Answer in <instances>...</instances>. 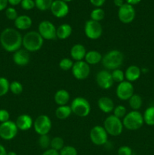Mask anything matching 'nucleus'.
Masks as SVG:
<instances>
[{"mask_svg":"<svg viewBox=\"0 0 154 155\" xmlns=\"http://www.w3.org/2000/svg\"><path fill=\"white\" fill-rule=\"evenodd\" d=\"M23 36L17 29L8 27L0 34V44L8 52H15L22 46Z\"/></svg>","mask_w":154,"mask_h":155,"instance_id":"f257e3e1","label":"nucleus"},{"mask_svg":"<svg viewBox=\"0 0 154 155\" xmlns=\"http://www.w3.org/2000/svg\"><path fill=\"white\" fill-rule=\"evenodd\" d=\"M43 43V38L38 31H29L23 36L22 46L29 52H34L40 50Z\"/></svg>","mask_w":154,"mask_h":155,"instance_id":"f03ea898","label":"nucleus"},{"mask_svg":"<svg viewBox=\"0 0 154 155\" xmlns=\"http://www.w3.org/2000/svg\"><path fill=\"white\" fill-rule=\"evenodd\" d=\"M124 55L120 51L116 49L108 51L103 57L102 64L107 71L119 69L123 64Z\"/></svg>","mask_w":154,"mask_h":155,"instance_id":"7ed1b4c3","label":"nucleus"},{"mask_svg":"<svg viewBox=\"0 0 154 155\" xmlns=\"http://www.w3.org/2000/svg\"><path fill=\"white\" fill-rule=\"evenodd\" d=\"M143 114L139 110H131L126 114L122 119V124L125 129L131 131L137 130L143 127Z\"/></svg>","mask_w":154,"mask_h":155,"instance_id":"20e7f679","label":"nucleus"},{"mask_svg":"<svg viewBox=\"0 0 154 155\" xmlns=\"http://www.w3.org/2000/svg\"><path fill=\"white\" fill-rule=\"evenodd\" d=\"M72 113L79 117H85L90 114L91 104L86 98L76 97L72 101L70 104Z\"/></svg>","mask_w":154,"mask_h":155,"instance_id":"39448f33","label":"nucleus"},{"mask_svg":"<svg viewBox=\"0 0 154 155\" xmlns=\"http://www.w3.org/2000/svg\"><path fill=\"white\" fill-rule=\"evenodd\" d=\"M104 128L107 134L112 136H118L123 131V124L121 119L112 114L107 117L104 122Z\"/></svg>","mask_w":154,"mask_h":155,"instance_id":"423d86ee","label":"nucleus"},{"mask_svg":"<svg viewBox=\"0 0 154 155\" xmlns=\"http://www.w3.org/2000/svg\"><path fill=\"white\" fill-rule=\"evenodd\" d=\"M52 127V123L48 116L45 114H41L36 117L33 123V128L35 132L39 136L48 135Z\"/></svg>","mask_w":154,"mask_h":155,"instance_id":"0eeeda50","label":"nucleus"},{"mask_svg":"<svg viewBox=\"0 0 154 155\" xmlns=\"http://www.w3.org/2000/svg\"><path fill=\"white\" fill-rule=\"evenodd\" d=\"M89 137L92 143L97 146L104 145L108 142V134L104 127L99 125L95 126L91 130Z\"/></svg>","mask_w":154,"mask_h":155,"instance_id":"6e6552de","label":"nucleus"},{"mask_svg":"<svg viewBox=\"0 0 154 155\" xmlns=\"http://www.w3.org/2000/svg\"><path fill=\"white\" fill-rule=\"evenodd\" d=\"M84 30L86 37L92 40L99 39L103 33V27L101 23L91 19L86 21Z\"/></svg>","mask_w":154,"mask_h":155,"instance_id":"1a4fd4ad","label":"nucleus"},{"mask_svg":"<svg viewBox=\"0 0 154 155\" xmlns=\"http://www.w3.org/2000/svg\"><path fill=\"white\" fill-rule=\"evenodd\" d=\"M18 129L15 122L8 120L0 124V138L5 141H10L18 135Z\"/></svg>","mask_w":154,"mask_h":155,"instance_id":"9d476101","label":"nucleus"},{"mask_svg":"<svg viewBox=\"0 0 154 155\" xmlns=\"http://www.w3.org/2000/svg\"><path fill=\"white\" fill-rule=\"evenodd\" d=\"M57 28L49 21H41L38 26V33L41 35L43 39L52 40L57 38Z\"/></svg>","mask_w":154,"mask_h":155,"instance_id":"9b49d317","label":"nucleus"},{"mask_svg":"<svg viewBox=\"0 0 154 155\" xmlns=\"http://www.w3.org/2000/svg\"><path fill=\"white\" fill-rule=\"evenodd\" d=\"M71 71L76 80H84L90 75L91 68L89 64H88L85 61H80L74 62Z\"/></svg>","mask_w":154,"mask_h":155,"instance_id":"f8f14e48","label":"nucleus"},{"mask_svg":"<svg viewBox=\"0 0 154 155\" xmlns=\"http://www.w3.org/2000/svg\"><path fill=\"white\" fill-rule=\"evenodd\" d=\"M136 16V12L134 6L125 3L122 6L119 8L118 10V18L122 23L125 24H130L134 20Z\"/></svg>","mask_w":154,"mask_h":155,"instance_id":"ddd939ff","label":"nucleus"},{"mask_svg":"<svg viewBox=\"0 0 154 155\" xmlns=\"http://www.w3.org/2000/svg\"><path fill=\"white\" fill-rule=\"evenodd\" d=\"M134 86L130 82L125 81L119 83L116 89V96L122 101H127L134 95Z\"/></svg>","mask_w":154,"mask_h":155,"instance_id":"4468645a","label":"nucleus"},{"mask_svg":"<svg viewBox=\"0 0 154 155\" xmlns=\"http://www.w3.org/2000/svg\"><path fill=\"white\" fill-rule=\"evenodd\" d=\"M50 11L55 18H63L68 15L69 8L67 3L62 0H54Z\"/></svg>","mask_w":154,"mask_h":155,"instance_id":"2eb2a0df","label":"nucleus"},{"mask_svg":"<svg viewBox=\"0 0 154 155\" xmlns=\"http://www.w3.org/2000/svg\"><path fill=\"white\" fill-rule=\"evenodd\" d=\"M96 82L98 86L102 89H109L113 86V81L111 73L107 70L101 71L96 76Z\"/></svg>","mask_w":154,"mask_h":155,"instance_id":"dca6fc26","label":"nucleus"},{"mask_svg":"<svg viewBox=\"0 0 154 155\" xmlns=\"http://www.w3.org/2000/svg\"><path fill=\"white\" fill-rule=\"evenodd\" d=\"M30 61V52L26 49L20 48L19 50L14 52L13 61L16 65L20 67L27 66Z\"/></svg>","mask_w":154,"mask_h":155,"instance_id":"f3484780","label":"nucleus"},{"mask_svg":"<svg viewBox=\"0 0 154 155\" xmlns=\"http://www.w3.org/2000/svg\"><path fill=\"white\" fill-rule=\"evenodd\" d=\"M33 123L34 121L33 118L27 114L19 115L15 121L18 129L21 131H27L30 130L32 127H33Z\"/></svg>","mask_w":154,"mask_h":155,"instance_id":"a211bd4d","label":"nucleus"},{"mask_svg":"<svg viewBox=\"0 0 154 155\" xmlns=\"http://www.w3.org/2000/svg\"><path fill=\"white\" fill-rule=\"evenodd\" d=\"M87 53L85 48L82 44H75L72 45L70 49L71 58L75 61H80L85 59V54Z\"/></svg>","mask_w":154,"mask_h":155,"instance_id":"6ab92c4d","label":"nucleus"},{"mask_svg":"<svg viewBox=\"0 0 154 155\" xmlns=\"http://www.w3.org/2000/svg\"><path fill=\"white\" fill-rule=\"evenodd\" d=\"M33 24V21L31 18L28 15H18V18L14 21V27L17 30H27L31 27Z\"/></svg>","mask_w":154,"mask_h":155,"instance_id":"aec40b11","label":"nucleus"},{"mask_svg":"<svg viewBox=\"0 0 154 155\" xmlns=\"http://www.w3.org/2000/svg\"><path fill=\"white\" fill-rule=\"evenodd\" d=\"M98 106L100 110L105 114L111 113L115 108V104L113 100L107 96L101 97L98 99Z\"/></svg>","mask_w":154,"mask_h":155,"instance_id":"412c9836","label":"nucleus"},{"mask_svg":"<svg viewBox=\"0 0 154 155\" xmlns=\"http://www.w3.org/2000/svg\"><path fill=\"white\" fill-rule=\"evenodd\" d=\"M141 75V69L137 65H131L126 69L125 72V78L126 81L132 83L140 78Z\"/></svg>","mask_w":154,"mask_h":155,"instance_id":"4be33fe9","label":"nucleus"},{"mask_svg":"<svg viewBox=\"0 0 154 155\" xmlns=\"http://www.w3.org/2000/svg\"><path fill=\"white\" fill-rule=\"evenodd\" d=\"M70 99V95L68 91L66 89H59L55 92L54 100L58 106L67 105Z\"/></svg>","mask_w":154,"mask_h":155,"instance_id":"5701e85b","label":"nucleus"},{"mask_svg":"<svg viewBox=\"0 0 154 155\" xmlns=\"http://www.w3.org/2000/svg\"><path fill=\"white\" fill-rule=\"evenodd\" d=\"M103 56L99 51L91 50V51H87L85 57V61L89 65H95L101 62Z\"/></svg>","mask_w":154,"mask_h":155,"instance_id":"b1692460","label":"nucleus"},{"mask_svg":"<svg viewBox=\"0 0 154 155\" xmlns=\"http://www.w3.org/2000/svg\"><path fill=\"white\" fill-rule=\"evenodd\" d=\"M72 32V28L69 24H63L57 28V38L59 39H66L71 36Z\"/></svg>","mask_w":154,"mask_h":155,"instance_id":"393cba45","label":"nucleus"},{"mask_svg":"<svg viewBox=\"0 0 154 155\" xmlns=\"http://www.w3.org/2000/svg\"><path fill=\"white\" fill-rule=\"evenodd\" d=\"M72 114V110H71L70 106L69 105L58 106V107L55 110L56 117L61 120L67 119Z\"/></svg>","mask_w":154,"mask_h":155,"instance_id":"a878e982","label":"nucleus"},{"mask_svg":"<svg viewBox=\"0 0 154 155\" xmlns=\"http://www.w3.org/2000/svg\"><path fill=\"white\" fill-rule=\"evenodd\" d=\"M143 121L144 124H146L149 127H153L154 126V106H150L147 107L145 110L144 113L143 114Z\"/></svg>","mask_w":154,"mask_h":155,"instance_id":"bb28decb","label":"nucleus"},{"mask_svg":"<svg viewBox=\"0 0 154 155\" xmlns=\"http://www.w3.org/2000/svg\"><path fill=\"white\" fill-rule=\"evenodd\" d=\"M128 104L130 107L132 109V110H139V109L141 107L143 104V100L140 95L137 94H134L131 98L128 99Z\"/></svg>","mask_w":154,"mask_h":155,"instance_id":"cd10ccee","label":"nucleus"},{"mask_svg":"<svg viewBox=\"0 0 154 155\" xmlns=\"http://www.w3.org/2000/svg\"><path fill=\"white\" fill-rule=\"evenodd\" d=\"M64 146V141H63V138L60 137V136H55V137L51 139L50 148H52L55 151H60Z\"/></svg>","mask_w":154,"mask_h":155,"instance_id":"c85d7f7f","label":"nucleus"},{"mask_svg":"<svg viewBox=\"0 0 154 155\" xmlns=\"http://www.w3.org/2000/svg\"><path fill=\"white\" fill-rule=\"evenodd\" d=\"M90 17L91 20H92V21L100 22L102 20H104V17H105V12L101 8H95L91 12Z\"/></svg>","mask_w":154,"mask_h":155,"instance_id":"c756f323","label":"nucleus"},{"mask_svg":"<svg viewBox=\"0 0 154 155\" xmlns=\"http://www.w3.org/2000/svg\"><path fill=\"white\" fill-rule=\"evenodd\" d=\"M35 5L42 12H45L47 10H50L51 6L54 0H34Z\"/></svg>","mask_w":154,"mask_h":155,"instance_id":"7c9ffc66","label":"nucleus"},{"mask_svg":"<svg viewBox=\"0 0 154 155\" xmlns=\"http://www.w3.org/2000/svg\"><path fill=\"white\" fill-rule=\"evenodd\" d=\"M10 83L5 77H0V97L5 96L9 92Z\"/></svg>","mask_w":154,"mask_h":155,"instance_id":"2f4dec72","label":"nucleus"},{"mask_svg":"<svg viewBox=\"0 0 154 155\" xmlns=\"http://www.w3.org/2000/svg\"><path fill=\"white\" fill-rule=\"evenodd\" d=\"M111 75H112V78H113V81L116 82V83H120L122 82L125 81V72L122 71V70L119 69H116L112 71L111 72Z\"/></svg>","mask_w":154,"mask_h":155,"instance_id":"473e14b6","label":"nucleus"},{"mask_svg":"<svg viewBox=\"0 0 154 155\" xmlns=\"http://www.w3.org/2000/svg\"><path fill=\"white\" fill-rule=\"evenodd\" d=\"M74 62L69 58H62L59 62V68L64 71H68L72 69Z\"/></svg>","mask_w":154,"mask_h":155,"instance_id":"72a5a7b5","label":"nucleus"},{"mask_svg":"<svg viewBox=\"0 0 154 155\" xmlns=\"http://www.w3.org/2000/svg\"><path fill=\"white\" fill-rule=\"evenodd\" d=\"M51 138L48 135H43V136H39L38 139V144L39 147H41L43 149H48L51 145Z\"/></svg>","mask_w":154,"mask_h":155,"instance_id":"f704fd0d","label":"nucleus"},{"mask_svg":"<svg viewBox=\"0 0 154 155\" xmlns=\"http://www.w3.org/2000/svg\"><path fill=\"white\" fill-rule=\"evenodd\" d=\"M24 90V87L21 83L18 81H13L10 83V88H9V91L11 92L14 95H20L23 92Z\"/></svg>","mask_w":154,"mask_h":155,"instance_id":"c9c22d12","label":"nucleus"},{"mask_svg":"<svg viewBox=\"0 0 154 155\" xmlns=\"http://www.w3.org/2000/svg\"><path fill=\"white\" fill-rule=\"evenodd\" d=\"M59 153L60 155H78L76 148L71 145H65Z\"/></svg>","mask_w":154,"mask_h":155,"instance_id":"e433bc0d","label":"nucleus"},{"mask_svg":"<svg viewBox=\"0 0 154 155\" xmlns=\"http://www.w3.org/2000/svg\"><path fill=\"white\" fill-rule=\"evenodd\" d=\"M113 115L116 117L119 118H123L127 114V110L125 108V106L123 105H117L116 107H115L114 110H113Z\"/></svg>","mask_w":154,"mask_h":155,"instance_id":"4c0bfd02","label":"nucleus"},{"mask_svg":"<svg viewBox=\"0 0 154 155\" xmlns=\"http://www.w3.org/2000/svg\"><path fill=\"white\" fill-rule=\"evenodd\" d=\"M5 16L10 21H14L18 17V12L14 7H8L5 9Z\"/></svg>","mask_w":154,"mask_h":155,"instance_id":"58836bf2","label":"nucleus"},{"mask_svg":"<svg viewBox=\"0 0 154 155\" xmlns=\"http://www.w3.org/2000/svg\"><path fill=\"white\" fill-rule=\"evenodd\" d=\"M21 6L24 10L30 11L36 7L34 0H22Z\"/></svg>","mask_w":154,"mask_h":155,"instance_id":"ea45409f","label":"nucleus"},{"mask_svg":"<svg viewBox=\"0 0 154 155\" xmlns=\"http://www.w3.org/2000/svg\"><path fill=\"white\" fill-rule=\"evenodd\" d=\"M117 154L118 155H132L133 151L129 146L123 145L118 149Z\"/></svg>","mask_w":154,"mask_h":155,"instance_id":"a19ab883","label":"nucleus"},{"mask_svg":"<svg viewBox=\"0 0 154 155\" xmlns=\"http://www.w3.org/2000/svg\"><path fill=\"white\" fill-rule=\"evenodd\" d=\"M10 120V114L5 109H0V124Z\"/></svg>","mask_w":154,"mask_h":155,"instance_id":"79ce46f5","label":"nucleus"},{"mask_svg":"<svg viewBox=\"0 0 154 155\" xmlns=\"http://www.w3.org/2000/svg\"><path fill=\"white\" fill-rule=\"evenodd\" d=\"M91 4L95 6V8H101L105 3L106 0H89Z\"/></svg>","mask_w":154,"mask_h":155,"instance_id":"37998d69","label":"nucleus"},{"mask_svg":"<svg viewBox=\"0 0 154 155\" xmlns=\"http://www.w3.org/2000/svg\"><path fill=\"white\" fill-rule=\"evenodd\" d=\"M42 155H60V153L59 151H55L52 148H48V149L45 150Z\"/></svg>","mask_w":154,"mask_h":155,"instance_id":"c03bdc74","label":"nucleus"},{"mask_svg":"<svg viewBox=\"0 0 154 155\" xmlns=\"http://www.w3.org/2000/svg\"><path fill=\"white\" fill-rule=\"evenodd\" d=\"M8 2V0H0V12L7 8Z\"/></svg>","mask_w":154,"mask_h":155,"instance_id":"a18cd8bd","label":"nucleus"},{"mask_svg":"<svg viewBox=\"0 0 154 155\" xmlns=\"http://www.w3.org/2000/svg\"><path fill=\"white\" fill-rule=\"evenodd\" d=\"M8 4L11 6H16L21 5L22 0H8Z\"/></svg>","mask_w":154,"mask_h":155,"instance_id":"49530a36","label":"nucleus"},{"mask_svg":"<svg viewBox=\"0 0 154 155\" xmlns=\"http://www.w3.org/2000/svg\"><path fill=\"white\" fill-rule=\"evenodd\" d=\"M125 1H126V2L125 3L134 6V5H135L139 4V3L141 2V0H125Z\"/></svg>","mask_w":154,"mask_h":155,"instance_id":"de8ad7c7","label":"nucleus"},{"mask_svg":"<svg viewBox=\"0 0 154 155\" xmlns=\"http://www.w3.org/2000/svg\"><path fill=\"white\" fill-rule=\"evenodd\" d=\"M113 3H114L115 5L118 8H120L121 6H122L125 4L124 0H113Z\"/></svg>","mask_w":154,"mask_h":155,"instance_id":"09e8293b","label":"nucleus"},{"mask_svg":"<svg viewBox=\"0 0 154 155\" xmlns=\"http://www.w3.org/2000/svg\"><path fill=\"white\" fill-rule=\"evenodd\" d=\"M8 151L2 145L0 144V155H7Z\"/></svg>","mask_w":154,"mask_h":155,"instance_id":"8fccbe9b","label":"nucleus"},{"mask_svg":"<svg viewBox=\"0 0 154 155\" xmlns=\"http://www.w3.org/2000/svg\"><path fill=\"white\" fill-rule=\"evenodd\" d=\"M7 155H18L15 151H8V152L7 153Z\"/></svg>","mask_w":154,"mask_h":155,"instance_id":"3c124183","label":"nucleus"},{"mask_svg":"<svg viewBox=\"0 0 154 155\" xmlns=\"http://www.w3.org/2000/svg\"><path fill=\"white\" fill-rule=\"evenodd\" d=\"M62 1H63V2H72V0H62Z\"/></svg>","mask_w":154,"mask_h":155,"instance_id":"603ef678","label":"nucleus"}]
</instances>
